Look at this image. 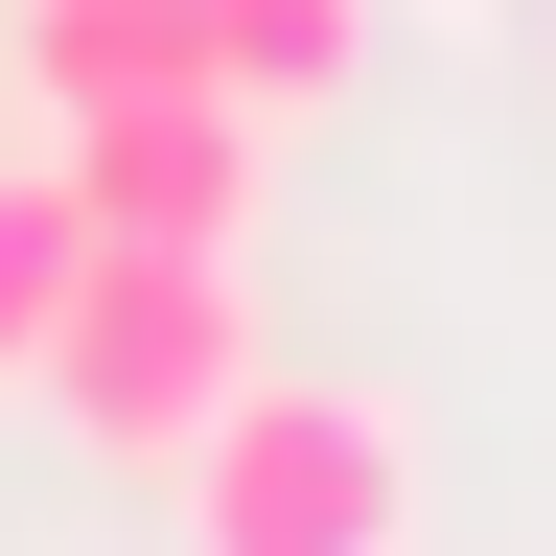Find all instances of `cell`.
I'll return each mask as SVG.
<instances>
[{"mask_svg":"<svg viewBox=\"0 0 556 556\" xmlns=\"http://www.w3.org/2000/svg\"><path fill=\"white\" fill-rule=\"evenodd\" d=\"M163 486H186V556H417V417L348 371H255Z\"/></svg>","mask_w":556,"mask_h":556,"instance_id":"1","label":"cell"},{"mask_svg":"<svg viewBox=\"0 0 556 556\" xmlns=\"http://www.w3.org/2000/svg\"><path fill=\"white\" fill-rule=\"evenodd\" d=\"M232 394H255V278H232V255H116V232H93V302H70V348H47V417H70L93 464H186Z\"/></svg>","mask_w":556,"mask_h":556,"instance_id":"2","label":"cell"},{"mask_svg":"<svg viewBox=\"0 0 556 556\" xmlns=\"http://www.w3.org/2000/svg\"><path fill=\"white\" fill-rule=\"evenodd\" d=\"M47 163H70V208H93L116 255H232V232H255V93H208V70H186V93L70 116Z\"/></svg>","mask_w":556,"mask_h":556,"instance_id":"3","label":"cell"},{"mask_svg":"<svg viewBox=\"0 0 556 556\" xmlns=\"http://www.w3.org/2000/svg\"><path fill=\"white\" fill-rule=\"evenodd\" d=\"M0 24H24V70H47V139L70 116H116V93H186V0H0Z\"/></svg>","mask_w":556,"mask_h":556,"instance_id":"4","label":"cell"},{"mask_svg":"<svg viewBox=\"0 0 556 556\" xmlns=\"http://www.w3.org/2000/svg\"><path fill=\"white\" fill-rule=\"evenodd\" d=\"M70 302H93V208H70V163H0V394H47Z\"/></svg>","mask_w":556,"mask_h":556,"instance_id":"5","label":"cell"},{"mask_svg":"<svg viewBox=\"0 0 556 556\" xmlns=\"http://www.w3.org/2000/svg\"><path fill=\"white\" fill-rule=\"evenodd\" d=\"M186 47H208V93H255V116H302L371 70V0H186Z\"/></svg>","mask_w":556,"mask_h":556,"instance_id":"6","label":"cell"}]
</instances>
